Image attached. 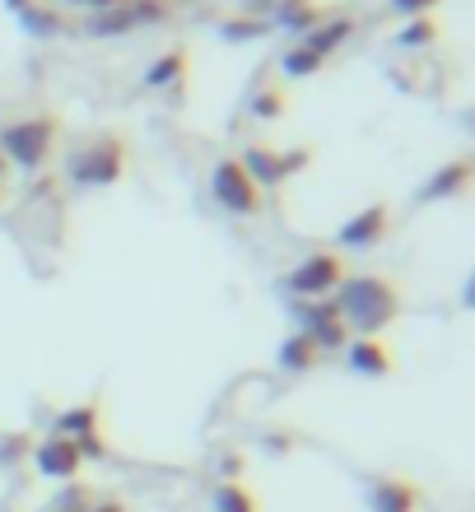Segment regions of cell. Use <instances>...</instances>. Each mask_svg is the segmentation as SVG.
<instances>
[{
	"label": "cell",
	"mask_w": 475,
	"mask_h": 512,
	"mask_svg": "<svg viewBox=\"0 0 475 512\" xmlns=\"http://www.w3.org/2000/svg\"><path fill=\"white\" fill-rule=\"evenodd\" d=\"M210 187H215L219 210H229V215L247 219V215H261V205H266V191L252 182V173L243 168V159H219Z\"/></svg>",
	"instance_id": "5"
},
{
	"label": "cell",
	"mask_w": 475,
	"mask_h": 512,
	"mask_svg": "<svg viewBox=\"0 0 475 512\" xmlns=\"http://www.w3.org/2000/svg\"><path fill=\"white\" fill-rule=\"evenodd\" d=\"M252 112L271 122V117H280V112H285V94H280V89H266V94H257V103H252Z\"/></svg>",
	"instance_id": "22"
},
{
	"label": "cell",
	"mask_w": 475,
	"mask_h": 512,
	"mask_svg": "<svg viewBox=\"0 0 475 512\" xmlns=\"http://www.w3.org/2000/svg\"><path fill=\"white\" fill-rule=\"evenodd\" d=\"M98 401H84L75 405V410H66V415L56 419V433L61 438H70V443H84V438H98Z\"/></svg>",
	"instance_id": "13"
},
{
	"label": "cell",
	"mask_w": 475,
	"mask_h": 512,
	"mask_svg": "<svg viewBox=\"0 0 475 512\" xmlns=\"http://www.w3.org/2000/svg\"><path fill=\"white\" fill-rule=\"evenodd\" d=\"M191 70V52L187 47H168V52L145 70V89H163V84H177Z\"/></svg>",
	"instance_id": "14"
},
{
	"label": "cell",
	"mask_w": 475,
	"mask_h": 512,
	"mask_svg": "<svg viewBox=\"0 0 475 512\" xmlns=\"http://www.w3.org/2000/svg\"><path fill=\"white\" fill-rule=\"evenodd\" d=\"M56 140H61V117L56 112H33V117L0 126V154L10 159V168H28V173H38L42 163L52 159Z\"/></svg>",
	"instance_id": "3"
},
{
	"label": "cell",
	"mask_w": 475,
	"mask_h": 512,
	"mask_svg": "<svg viewBox=\"0 0 475 512\" xmlns=\"http://www.w3.org/2000/svg\"><path fill=\"white\" fill-rule=\"evenodd\" d=\"M350 275V266H345V256L336 252V247H326V252H313L308 261H299V266L285 275V289L299 303H313V298H331L340 289V280Z\"/></svg>",
	"instance_id": "4"
},
{
	"label": "cell",
	"mask_w": 475,
	"mask_h": 512,
	"mask_svg": "<svg viewBox=\"0 0 475 512\" xmlns=\"http://www.w3.org/2000/svg\"><path fill=\"white\" fill-rule=\"evenodd\" d=\"M392 233V205L387 201H373V205H364L354 219H345L340 224V233H336V247H378L382 238Z\"/></svg>",
	"instance_id": "8"
},
{
	"label": "cell",
	"mask_w": 475,
	"mask_h": 512,
	"mask_svg": "<svg viewBox=\"0 0 475 512\" xmlns=\"http://www.w3.org/2000/svg\"><path fill=\"white\" fill-rule=\"evenodd\" d=\"M326 14H331V10H317V5H289V10H285V24L289 28H303V33H313Z\"/></svg>",
	"instance_id": "19"
},
{
	"label": "cell",
	"mask_w": 475,
	"mask_h": 512,
	"mask_svg": "<svg viewBox=\"0 0 475 512\" xmlns=\"http://www.w3.org/2000/svg\"><path fill=\"white\" fill-rule=\"evenodd\" d=\"M466 182H471V159H452L443 173L429 182V187L420 191V201H438V196H457V191H466Z\"/></svg>",
	"instance_id": "16"
},
{
	"label": "cell",
	"mask_w": 475,
	"mask_h": 512,
	"mask_svg": "<svg viewBox=\"0 0 475 512\" xmlns=\"http://www.w3.org/2000/svg\"><path fill=\"white\" fill-rule=\"evenodd\" d=\"M84 512H126V503L122 499H108V503H89Z\"/></svg>",
	"instance_id": "25"
},
{
	"label": "cell",
	"mask_w": 475,
	"mask_h": 512,
	"mask_svg": "<svg viewBox=\"0 0 475 512\" xmlns=\"http://www.w3.org/2000/svg\"><path fill=\"white\" fill-rule=\"evenodd\" d=\"M434 38H438V24L429 19V14H424L420 24H410L406 33H401V47H429Z\"/></svg>",
	"instance_id": "20"
},
{
	"label": "cell",
	"mask_w": 475,
	"mask_h": 512,
	"mask_svg": "<svg viewBox=\"0 0 475 512\" xmlns=\"http://www.w3.org/2000/svg\"><path fill=\"white\" fill-rule=\"evenodd\" d=\"M322 364V350L313 345V336H289L285 345H280V368L285 373H308V368H317Z\"/></svg>",
	"instance_id": "15"
},
{
	"label": "cell",
	"mask_w": 475,
	"mask_h": 512,
	"mask_svg": "<svg viewBox=\"0 0 475 512\" xmlns=\"http://www.w3.org/2000/svg\"><path fill=\"white\" fill-rule=\"evenodd\" d=\"M5 177H10V159L0 154V187H5Z\"/></svg>",
	"instance_id": "26"
},
{
	"label": "cell",
	"mask_w": 475,
	"mask_h": 512,
	"mask_svg": "<svg viewBox=\"0 0 475 512\" xmlns=\"http://www.w3.org/2000/svg\"><path fill=\"white\" fill-rule=\"evenodd\" d=\"M424 489L406 475H373L368 480V512H420Z\"/></svg>",
	"instance_id": "9"
},
{
	"label": "cell",
	"mask_w": 475,
	"mask_h": 512,
	"mask_svg": "<svg viewBox=\"0 0 475 512\" xmlns=\"http://www.w3.org/2000/svg\"><path fill=\"white\" fill-rule=\"evenodd\" d=\"M326 61L317 52H308V47H294V52H285V75H294V80H303V75H317Z\"/></svg>",
	"instance_id": "18"
},
{
	"label": "cell",
	"mask_w": 475,
	"mask_h": 512,
	"mask_svg": "<svg viewBox=\"0 0 475 512\" xmlns=\"http://www.w3.org/2000/svg\"><path fill=\"white\" fill-rule=\"evenodd\" d=\"M33 466H38V475H47V480H75L80 466H84V457L70 438L52 433V438H42V443L33 447Z\"/></svg>",
	"instance_id": "10"
},
{
	"label": "cell",
	"mask_w": 475,
	"mask_h": 512,
	"mask_svg": "<svg viewBox=\"0 0 475 512\" xmlns=\"http://www.w3.org/2000/svg\"><path fill=\"white\" fill-rule=\"evenodd\" d=\"M177 10V0H122L117 10H103V14H89L84 28L89 33H131L140 24H159L168 14Z\"/></svg>",
	"instance_id": "6"
},
{
	"label": "cell",
	"mask_w": 475,
	"mask_h": 512,
	"mask_svg": "<svg viewBox=\"0 0 475 512\" xmlns=\"http://www.w3.org/2000/svg\"><path fill=\"white\" fill-rule=\"evenodd\" d=\"M434 5H443V0H396V10L406 14V19H424Z\"/></svg>",
	"instance_id": "23"
},
{
	"label": "cell",
	"mask_w": 475,
	"mask_h": 512,
	"mask_svg": "<svg viewBox=\"0 0 475 512\" xmlns=\"http://www.w3.org/2000/svg\"><path fill=\"white\" fill-rule=\"evenodd\" d=\"M215 512H261V499L243 480H224V485L215 489Z\"/></svg>",
	"instance_id": "17"
},
{
	"label": "cell",
	"mask_w": 475,
	"mask_h": 512,
	"mask_svg": "<svg viewBox=\"0 0 475 512\" xmlns=\"http://www.w3.org/2000/svg\"><path fill=\"white\" fill-rule=\"evenodd\" d=\"M345 350H350V368H354V373H364V378H392V373H396V354L387 350V340L354 336Z\"/></svg>",
	"instance_id": "11"
},
{
	"label": "cell",
	"mask_w": 475,
	"mask_h": 512,
	"mask_svg": "<svg viewBox=\"0 0 475 512\" xmlns=\"http://www.w3.org/2000/svg\"><path fill=\"white\" fill-rule=\"evenodd\" d=\"M0 201H5V187H0Z\"/></svg>",
	"instance_id": "27"
},
{
	"label": "cell",
	"mask_w": 475,
	"mask_h": 512,
	"mask_svg": "<svg viewBox=\"0 0 475 512\" xmlns=\"http://www.w3.org/2000/svg\"><path fill=\"white\" fill-rule=\"evenodd\" d=\"M331 298H336L345 326L359 336H378L382 326H392L406 308V289L387 275H345Z\"/></svg>",
	"instance_id": "1"
},
{
	"label": "cell",
	"mask_w": 475,
	"mask_h": 512,
	"mask_svg": "<svg viewBox=\"0 0 475 512\" xmlns=\"http://www.w3.org/2000/svg\"><path fill=\"white\" fill-rule=\"evenodd\" d=\"M126 163H131V145L117 131L84 135L80 145L66 154V182L70 187H112L122 182Z\"/></svg>",
	"instance_id": "2"
},
{
	"label": "cell",
	"mask_w": 475,
	"mask_h": 512,
	"mask_svg": "<svg viewBox=\"0 0 475 512\" xmlns=\"http://www.w3.org/2000/svg\"><path fill=\"white\" fill-rule=\"evenodd\" d=\"M350 33H354V19H350V14H326L322 24H317L313 33L303 38V47H308V52H317L326 61L331 52H340V42L350 38Z\"/></svg>",
	"instance_id": "12"
},
{
	"label": "cell",
	"mask_w": 475,
	"mask_h": 512,
	"mask_svg": "<svg viewBox=\"0 0 475 512\" xmlns=\"http://www.w3.org/2000/svg\"><path fill=\"white\" fill-rule=\"evenodd\" d=\"M89 503H94V494H89L84 485H75V489H66V494L52 503V512H84Z\"/></svg>",
	"instance_id": "21"
},
{
	"label": "cell",
	"mask_w": 475,
	"mask_h": 512,
	"mask_svg": "<svg viewBox=\"0 0 475 512\" xmlns=\"http://www.w3.org/2000/svg\"><path fill=\"white\" fill-rule=\"evenodd\" d=\"M70 5H80L84 14H103V10H117L122 0H70Z\"/></svg>",
	"instance_id": "24"
},
{
	"label": "cell",
	"mask_w": 475,
	"mask_h": 512,
	"mask_svg": "<svg viewBox=\"0 0 475 512\" xmlns=\"http://www.w3.org/2000/svg\"><path fill=\"white\" fill-rule=\"evenodd\" d=\"M308 159H313V149H266V145H252V149H247V159H243V168L252 173V182L266 191V187H280L285 177L303 173V168H308Z\"/></svg>",
	"instance_id": "7"
}]
</instances>
